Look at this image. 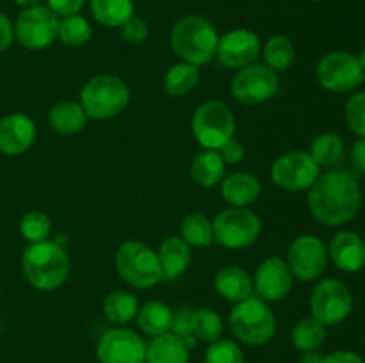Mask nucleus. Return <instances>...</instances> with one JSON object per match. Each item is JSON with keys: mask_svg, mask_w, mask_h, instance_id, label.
Returning a JSON list of instances; mask_svg holds the SVG:
<instances>
[{"mask_svg": "<svg viewBox=\"0 0 365 363\" xmlns=\"http://www.w3.org/2000/svg\"><path fill=\"white\" fill-rule=\"evenodd\" d=\"M157 256L163 269V280L173 281L191 263V246L180 235H173V237L164 238Z\"/></svg>", "mask_w": 365, "mask_h": 363, "instance_id": "nucleus-22", "label": "nucleus"}, {"mask_svg": "<svg viewBox=\"0 0 365 363\" xmlns=\"http://www.w3.org/2000/svg\"><path fill=\"white\" fill-rule=\"evenodd\" d=\"M321 177V166L309 152L292 149L278 157L271 166L274 185L291 192H302L312 187Z\"/></svg>", "mask_w": 365, "mask_h": 363, "instance_id": "nucleus-10", "label": "nucleus"}, {"mask_svg": "<svg viewBox=\"0 0 365 363\" xmlns=\"http://www.w3.org/2000/svg\"><path fill=\"white\" fill-rule=\"evenodd\" d=\"M285 262L298 280H319L321 274L327 269L328 249L316 235H302L292 241Z\"/></svg>", "mask_w": 365, "mask_h": 363, "instance_id": "nucleus-15", "label": "nucleus"}, {"mask_svg": "<svg viewBox=\"0 0 365 363\" xmlns=\"http://www.w3.org/2000/svg\"><path fill=\"white\" fill-rule=\"evenodd\" d=\"M192 331H195L196 340L212 344L220 340L223 335V320L220 313L210 308L192 310Z\"/></svg>", "mask_w": 365, "mask_h": 363, "instance_id": "nucleus-35", "label": "nucleus"}, {"mask_svg": "<svg viewBox=\"0 0 365 363\" xmlns=\"http://www.w3.org/2000/svg\"><path fill=\"white\" fill-rule=\"evenodd\" d=\"M232 95L245 105H260L273 98L280 89L278 73L266 64H250L235 71L232 78Z\"/></svg>", "mask_w": 365, "mask_h": 363, "instance_id": "nucleus-13", "label": "nucleus"}, {"mask_svg": "<svg viewBox=\"0 0 365 363\" xmlns=\"http://www.w3.org/2000/svg\"><path fill=\"white\" fill-rule=\"evenodd\" d=\"M228 320L234 337L253 347L267 344L277 335V317L267 301L259 295H250L245 301L235 302Z\"/></svg>", "mask_w": 365, "mask_h": 363, "instance_id": "nucleus-4", "label": "nucleus"}, {"mask_svg": "<svg viewBox=\"0 0 365 363\" xmlns=\"http://www.w3.org/2000/svg\"><path fill=\"white\" fill-rule=\"evenodd\" d=\"M21 270L25 280L38 290H56L68 280L70 256L59 242H36L24 251Z\"/></svg>", "mask_w": 365, "mask_h": 363, "instance_id": "nucleus-2", "label": "nucleus"}, {"mask_svg": "<svg viewBox=\"0 0 365 363\" xmlns=\"http://www.w3.org/2000/svg\"><path fill=\"white\" fill-rule=\"evenodd\" d=\"M93 18L106 27H118L134 16L132 0H91L89 2Z\"/></svg>", "mask_w": 365, "mask_h": 363, "instance_id": "nucleus-27", "label": "nucleus"}, {"mask_svg": "<svg viewBox=\"0 0 365 363\" xmlns=\"http://www.w3.org/2000/svg\"><path fill=\"white\" fill-rule=\"evenodd\" d=\"M0 331H2V320H0Z\"/></svg>", "mask_w": 365, "mask_h": 363, "instance_id": "nucleus-49", "label": "nucleus"}, {"mask_svg": "<svg viewBox=\"0 0 365 363\" xmlns=\"http://www.w3.org/2000/svg\"><path fill=\"white\" fill-rule=\"evenodd\" d=\"M323 358L319 351H307L299 356V363H323Z\"/></svg>", "mask_w": 365, "mask_h": 363, "instance_id": "nucleus-46", "label": "nucleus"}, {"mask_svg": "<svg viewBox=\"0 0 365 363\" xmlns=\"http://www.w3.org/2000/svg\"><path fill=\"white\" fill-rule=\"evenodd\" d=\"M200 80V68L189 63H178L164 75V91L170 96H185L196 88Z\"/></svg>", "mask_w": 365, "mask_h": 363, "instance_id": "nucleus-30", "label": "nucleus"}, {"mask_svg": "<svg viewBox=\"0 0 365 363\" xmlns=\"http://www.w3.org/2000/svg\"><path fill=\"white\" fill-rule=\"evenodd\" d=\"M50 231H52V221H50V217L45 212L31 210V212H27L21 217L20 233L31 244L48 241Z\"/></svg>", "mask_w": 365, "mask_h": 363, "instance_id": "nucleus-36", "label": "nucleus"}, {"mask_svg": "<svg viewBox=\"0 0 365 363\" xmlns=\"http://www.w3.org/2000/svg\"><path fill=\"white\" fill-rule=\"evenodd\" d=\"M260 52H262V45L257 32L250 28H234L220 38L216 56L227 68L241 70L255 63Z\"/></svg>", "mask_w": 365, "mask_h": 363, "instance_id": "nucleus-16", "label": "nucleus"}, {"mask_svg": "<svg viewBox=\"0 0 365 363\" xmlns=\"http://www.w3.org/2000/svg\"><path fill=\"white\" fill-rule=\"evenodd\" d=\"M36 139V123L21 112L7 114L0 120V152L4 155H21Z\"/></svg>", "mask_w": 365, "mask_h": 363, "instance_id": "nucleus-18", "label": "nucleus"}, {"mask_svg": "<svg viewBox=\"0 0 365 363\" xmlns=\"http://www.w3.org/2000/svg\"><path fill=\"white\" fill-rule=\"evenodd\" d=\"M317 80L321 88L331 93H348L359 88L365 73L359 63V57L344 50L327 53L317 64Z\"/></svg>", "mask_w": 365, "mask_h": 363, "instance_id": "nucleus-11", "label": "nucleus"}, {"mask_svg": "<svg viewBox=\"0 0 365 363\" xmlns=\"http://www.w3.org/2000/svg\"><path fill=\"white\" fill-rule=\"evenodd\" d=\"M146 342L128 327H113L96 344L98 363H145Z\"/></svg>", "mask_w": 365, "mask_h": 363, "instance_id": "nucleus-14", "label": "nucleus"}, {"mask_svg": "<svg viewBox=\"0 0 365 363\" xmlns=\"http://www.w3.org/2000/svg\"><path fill=\"white\" fill-rule=\"evenodd\" d=\"M353 298L342 281L324 280L314 287L310 295V312L324 326H339L351 313Z\"/></svg>", "mask_w": 365, "mask_h": 363, "instance_id": "nucleus-12", "label": "nucleus"}, {"mask_svg": "<svg viewBox=\"0 0 365 363\" xmlns=\"http://www.w3.org/2000/svg\"><path fill=\"white\" fill-rule=\"evenodd\" d=\"M180 237L192 248H209L214 242L212 221L205 214H187L180 223Z\"/></svg>", "mask_w": 365, "mask_h": 363, "instance_id": "nucleus-31", "label": "nucleus"}, {"mask_svg": "<svg viewBox=\"0 0 365 363\" xmlns=\"http://www.w3.org/2000/svg\"><path fill=\"white\" fill-rule=\"evenodd\" d=\"M312 2H323V0H312Z\"/></svg>", "mask_w": 365, "mask_h": 363, "instance_id": "nucleus-50", "label": "nucleus"}, {"mask_svg": "<svg viewBox=\"0 0 365 363\" xmlns=\"http://www.w3.org/2000/svg\"><path fill=\"white\" fill-rule=\"evenodd\" d=\"M14 41V27L9 18L0 13V53L6 52Z\"/></svg>", "mask_w": 365, "mask_h": 363, "instance_id": "nucleus-43", "label": "nucleus"}, {"mask_svg": "<svg viewBox=\"0 0 365 363\" xmlns=\"http://www.w3.org/2000/svg\"><path fill=\"white\" fill-rule=\"evenodd\" d=\"M351 160L353 166L365 174V137H360L359 141L353 144L351 149Z\"/></svg>", "mask_w": 365, "mask_h": 363, "instance_id": "nucleus-45", "label": "nucleus"}, {"mask_svg": "<svg viewBox=\"0 0 365 363\" xmlns=\"http://www.w3.org/2000/svg\"><path fill=\"white\" fill-rule=\"evenodd\" d=\"M48 4V9L53 11L57 16H73V14H78L84 7L86 0H46Z\"/></svg>", "mask_w": 365, "mask_h": 363, "instance_id": "nucleus-41", "label": "nucleus"}, {"mask_svg": "<svg viewBox=\"0 0 365 363\" xmlns=\"http://www.w3.org/2000/svg\"><path fill=\"white\" fill-rule=\"evenodd\" d=\"M217 43L220 36L216 27L198 14L180 18L171 31V48L175 56L195 66H203L216 57Z\"/></svg>", "mask_w": 365, "mask_h": 363, "instance_id": "nucleus-3", "label": "nucleus"}, {"mask_svg": "<svg viewBox=\"0 0 365 363\" xmlns=\"http://www.w3.org/2000/svg\"><path fill=\"white\" fill-rule=\"evenodd\" d=\"M362 192L355 178L344 171L321 174L310 187L309 206L312 216L327 226H341L359 214Z\"/></svg>", "mask_w": 365, "mask_h": 363, "instance_id": "nucleus-1", "label": "nucleus"}, {"mask_svg": "<svg viewBox=\"0 0 365 363\" xmlns=\"http://www.w3.org/2000/svg\"><path fill=\"white\" fill-rule=\"evenodd\" d=\"M327 340V326L314 317L302 319L291 331V342L298 351H317Z\"/></svg>", "mask_w": 365, "mask_h": 363, "instance_id": "nucleus-32", "label": "nucleus"}, {"mask_svg": "<svg viewBox=\"0 0 365 363\" xmlns=\"http://www.w3.org/2000/svg\"><path fill=\"white\" fill-rule=\"evenodd\" d=\"M189 351L182 338L168 331L146 344L145 363H189Z\"/></svg>", "mask_w": 365, "mask_h": 363, "instance_id": "nucleus-23", "label": "nucleus"}, {"mask_svg": "<svg viewBox=\"0 0 365 363\" xmlns=\"http://www.w3.org/2000/svg\"><path fill=\"white\" fill-rule=\"evenodd\" d=\"M262 192L259 178L246 171L228 174L221 180V196L232 206H248L259 199Z\"/></svg>", "mask_w": 365, "mask_h": 363, "instance_id": "nucleus-20", "label": "nucleus"}, {"mask_svg": "<svg viewBox=\"0 0 365 363\" xmlns=\"http://www.w3.org/2000/svg\"><path fill=\"white\" fill-rule=\"evenodd\" d=\"M310 155L316 160L319 166H335L339 160L344 155V144H342V139L337 134H321L314 139L312 146H310Z\"/></svg>", "mask_w": 365, "mask_h": 363, "instance_id": "nucleus-34", "label": "nucleus"}, {"mask_svg": "<svg viewBox=\"0 0 365 363\" xmlns=\"http://www.w3.org/2000/svg\"><path fill=\"white\" fill-rule=\"evenodd\" d=\"M14 2L21 7H31V6H38V4H41L43 0H14Z\"/></svg>", "mask_w": 365, "mask_h": 363, "instance_id": "nucleus-47", "label": "nucleus"}, {"mask_svg": "<svg viewBox=\"0 0 365 363\" xmlns=\"http://www.w3.org/2000/svg\"><path fill=\"white\" fill-rule=\"evenodd\" d=\"M116 269L120 276L135 288H150L163 280L157 253L138 241H127L118 248Z\"/></svg>", "mask_w": 365, "mask_h": 363, "instance_id": "nucleus-6", "label": "nucleus"}, {"mask_svg": "<svg viewBox=\"0 0 365 363\" xmlns=\"http://www.w3.org/2000/svg\"><path fill=\"white\" fill-rule=\"evenodd\" d=\"M214 242L228 249L248 248L259 238L262 223L253 210L246 206H230L221 210L212 221Z\"/></svg>", "mask_w": 365, "mask_h": 363, "instance_id": "nucleus-8", "label": "nucleus"}, {"mask_svg": "<svg viewBox=\"0 0 365 363\" xmlns=\"http://www.w3.org/2000/svg\"><path fill=\"white\" fill-rule=\"evenodd\" d=\"M203 363H245V354L237 342L220 338L207 347Z\"/></svg>", "mask_w": 365, "mask_h": 363, "instance_id": "nucleus-37", "label": "nucleus"}, {"mask_svg": "<svg viewBox=\"0 0 365 363\" xmlns=\"http://www.w3.org/2000/svg\"><path fill=\"white\" fill-rule=\"evenodd\" d=\"M139 312V301L132 292L114 290L103 299V313L107 320L114 324H127L135 319Z\"/></svg>", "mask_w": 365, "mask_h": 363, "instance_id": "nucleus-29", "label": "nucleus"}, {"mask_svg": "<svg viewBox=\"0 0 365 363\" xmlns=\"http://www.w3.org/2000/svg\"><path fill=\"white\" fill-rule=\"evenodd\" d=\"M359 63H360V66H362V70H364V73H365V48L362 50V52H360Z\"/></svg>", "mask_w": 365, "mask_h": 363, "instance_id": "nucleus-48", "label": "nucleus"}, {"mask_svg": "<svg viewBox=\"0 0 365 363\" xmlns=\"http://www.w3.org/2000/svg\"><path fill=\"white\" fill-rule=\"evenodd\" d=\"M323 363H365L356 352L353 351H334L323 358Z\"/></svg>", "mask_w": 365, "mask_h": 363, "instance_id": "nucleus-44", "label": "nucleus"}, {"mask_svg": "<svg viewBox=\"0 0 365 363\" xmlns=\"http://www.w3.org/2000/svg\"><path fill=\"white\" fill-rule=\"evenodd\" d=\"M192 134L205 149H220L235 134V117L220 100H209L195 110Z\"/></svg>", "mask_w": 365, "mask_h": 363, "instance_id": "nucleus-7", "label": "nucleus"}, {"mask_svg": "<svg viewBox=\"0 0 365 363\" xmlns=\"http://www.w3.org/2000/svg\"><path fill=\"white\" fill-rule=\"evenodd\" d=\"M120 31L125 41L132 43V45H139V43L146 41V38H148L150 34L148 23H146L141 16H135V14L130 20H127L121 25Z\"/></svg>", "mask_w": 365, "mask_h": 363, "instance_id": "nucleus-40", "label": "nucleus"}, {"mask_svg": "<svg viewBox=\"0 0 365 363\" xmlns=\"http://www.w3.org/2000/svg\"><path fill=\"white\" fill-rule=\"evenodd\" d=\"M191 178L200 187L210 189L225 178V160L217 149H203L192 159Z\"/></svg>", "mask_w": 365, "mask_h": 363, "instance_id": "nucleus-25", "label": "nucleus"}, {"mask_svg": "<svg viewBox=\"0 0 365 363\" xmlns=\"http://www.w3.org/2000/svg\"><path fill=\"white\" fill-rule=\"evenodd\" d=\"M130 88L116 75H96L89 78L81 91V105L88 117L109 120L127 109Z\"/></svg>", "mask_w": 365, "mask_h": 363, "instance_id": "nucleus-5", "label": "nucleus"}, {"mask_svg": "<svg viewBox=\"0 0 365 363\" xmlns=\"http://www.w3.org/2000/svg\"><path fill=\"white\" fill-rule=\"evenodd\" d=\"M331 262L344 273H359L365 265V242L355 231H339L328 248Z\"/></svg>", "mask_w": 365, "mask_h": 363, "instance_id": "nucleus-19", "label": "nucleus"}, {"mask_svg": "<svg viewBox=\"0 0 365 363\" xmlns=\"http://www.w3.org/2000/svg\"><path fill=\"white\" fill-rule=\"evenodd\" d=\"M260 53H262L266 66L271 68L274 73H285L296 59L294 43L284 34L271 36Z\"/></svg>", "mask_w": 365, "mask_h": 363, "instance_id": "nucleus-28", "label": "nucleus"}, {"mask_svg": "<svg viewBox=\"0 0 365 363\" xmlns=\"http://www.w3.org/2000/svg\"><path fill=\"white\" fill-rule=\"evenodd\" d=\"M220 155H221V159L225 160V164H232V166H234V164H239L245 160L246 149H245V146L237 141V139L232 137L230 141L225 142V144L221 146Z\"/></svg>", "mask_w": 365, "mask_h": 363, "instance_id": "nucleus-42", "label": "nucleus"}, {"mask_svg": "<svg viewBox=\"0 0 365 363\" xmlns=\"http://www.w3.org/2000/svg\"><path fill=\"white\" fill-rule=\"evenodd\" d=\"M292 283H294V274L280 256H269L264 260L257 267L253 278V288L257 295L267 302L282 301L291 292Z\"/></svg>", "mask_w": 365, "mask_h": 363, "instance_id": "nucleus-17", "label": "nucleus"}, {"mask_svg": "<svg viewBox=\"0 0 365 363\" xmlns=\"http://www.w3.org/2000/svg\"><path fill=\"white\" fill-rule=\"evenodd\" d=\"M138 326L146 337L155 338L160 335L171 331V322H173V312L168 305L160 301H150L139 308L138 315Z\"/></svg>", "mask_w": 365, "mask_h": 363, "instance_id": "nucleus-26", "label": "nucleus"}, {"mask_svg": "<svg viewBox=\"0 0 365 363\" xmlns=\"http://www.w3.org/2000/svg\"><path fill=\"white\" fill-rule=\"evenodd\" d=\"M346 123L353 134L365 137V91L356 93L346 103Z\"/></svg>", "mask_w": 365, "mask_h": 363, "instance_id": "nucleus-38", "label": "nucleus"}, {"mask_svg": "<svg viewBox=\"0 0 365 363\" xmlns=\"http://www.w3.org/2000/svg\"><path fill=\"white\" fill-rule=\"evenodd\" d=\"M48 125L61 135H73L84 130L88 125V114L78 102L63 100L48 110Z\"/></svg>", "mask_w": 365, "mask_h": 363, "instance_id": "nucleus-24", "label": "nucleus"}, {"mask_svg": "<svg viewBox=\"0 0 365 363\" xmlns=\"http://www.w3.org/2000/svg\"><path fill=\"white\" fill-rule=\"evenodd\" d=\"M14 39L29 50L46 48L59 32V18L46 6L24 7L14 21Z\"/></svg>", "mask_w": 365, "mask_h": 363, "instance_id": "nucleus-9", "label": "nucleus"}, {"mask_svg": "<svg viewBox=\"0 0 365 363\" xmlns=\"http://www.w3.org/2000/svg\"><path fill=\"white\" fill-rule=\"evenodd\" d=\"M214 288L227 301L239 302L253 294V280L242 267L225 265L214 276Z\"/></svg>", "mask_w": 365, "mask_h": 363, "instance_id": "nucleus-21", "label": "nucleus"}, {"mask_svg": "<svg viewBox=\"0 0 365 363\" xmlns=\"http://www.w3.org/2000/svg\"><path fill=\"white\" fill-rule=\"evenodd\" d=\"M171 333L177 335L178 338L184 340V344L189 349L196 345L195 331H192V310L191 308H180L178 312L173 313V322H171Z\"/></svg>", "mask_w": 365, "mask_h": 363, "instance_id": "nucleus-39", "label": "nucleus"}, {"mask_svg": "<svg viewBox=\"0 0 365 363\" xmlns=\"http://www.w3.org/2000/svg\"><path fill=\"white\" fill-rule=\"evenodd\" d=\"M57 38L61 39L63 45L68 46L88 45L89 39L93 38V27L88 18L81 16V14H73V16H66L59 20Z\"/></svg>", "mask_w": 365, "mask_h": 363, "instance_id": "nucleus-33", "label": "nucleus"}]
</instances>
